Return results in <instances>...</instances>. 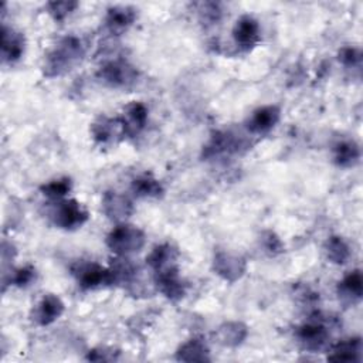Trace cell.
Listing matches in <instances>:
<instances>
[{
    "mask_svg": "<svg viewBox=\"0 0 363 363\" xmlns=\"http://www.w3.org/2000/svg\"><path fill=\"white\" fill-rule=\"evenodd\" d=\"M84 48L81 41L74 37L62 38L55 48L48 54L45 61V74L48 77H55L69 71L82 57Z\"/></svg>",
    "mask_w": 363,
    "mask_h": 363,
    "instance_id": "1",
    "label": "cell"
},
{
    "mask_svg": "<svg viewBox=\"0 0 363 363\" xmlns=\"http://www.w3.org/2000/svg\"><path fill=\"white\" fill-rule=\"evenodd\" d=\"M106 245L119 255L138 252L145 245V234L135 225L119 224L108 234Z\"/></svg>",
    "mask_w": 363,
    "mask_h": 363,
    "instance_id": "2",
    "label": "cell"
},
{
    "mask_svg": "<svg viewBox=\"0 0 363 363\" xmlns=\"http://www.w3.org/2000/svg\"><path fill=\"white\" fill-rule=\"evenodd\" d=\"M52 221L61 228H77L88 220V213L75 200H62L51 211Z\"/></svg>",
    "mask_w": 363,
    "mask_h": 363,
    "instance_id": "3",
    "label": "cell"
},
{
    "mask_svg": "<svg viewBox=\"0 0 363 363\" xmlns=\"http://www.w3.org/2000/svg\"><path fill=\"white\" fill-rule=\"evenodd\" d=\"M74 274L77 275L79 286L84 289H91V288H96L101 285L113 284L111 268H105L95 262L79 264L74 269Z\"/></svg>",
    "mask_w": 363,
    "mask_h": 363,
    "instance_id": "4",
    "label": "cell"
},
{
    "mask_svg": "<svg viewBox=\"0 0 363 363\" xmlns=\"http://www.w3.org/2000/svg\"><path fill=\"white\" fill-rule=\"evenodd\" d=\"M98 77L112 86H125L136 79V71L125 61H112L101 67Z\"/></svg>",
    "mask_w": 363,
    "mask_h": 363,
    "instance_id": "5",
    "label": "cell"
},
{
    "mask_svg": "<svg viewBox=\"0 0 363 363\" xmlns=\"http://www.w3.org/2000/svg\"><path fill=\"white\" fill-rule=\"evenodd\" d=\"M94 139L99 143H113L126 136V129L122 118L101 116L92 125Z\"/></svg>",
    "mask_w": 363,
    "mask_h": 363,
    "instance_id": "6",
    "label": "cell"
},
{
    "mask_svg": "<svg viewBox=\"0 0 363 363\" xmlns=\"http://www.w3.org/2000/svg\"><path fill=\"white\" fill-rule=\"evenodd\" d=\"M214 271L225 281H237L245 271V261L225 251H218L214 257Z\"/></svg>",
    "mask_w": 363,
    "mask_h": 363,
    "instance_id": "7",
    "label": "cell"
},
{
    "mask_svg": "<svg viewBox=\"0 0 363 363\" xmlns=\"http://www.w3.org/2000/svg\"><path fill=\"white\" fill-rule=\"evenodd\" d=\"M296 336L299 342L309 350H319L326 345L329 332L322 322L312 320L298 328Z\"/></svg>",
    "mask_w": 363,
    "mask_h": 363,
    "instance_id": "8",
    "label": "cell"
},
{
    "mask_svg": "<svg viewBox=\"0 0 363 363\" xmlns=\"http://www.w3.org/2000/svg\"><path fill=\"white\" fill-rule=\"evenodd\" d=\"M234 41L244 50L255 45L259 40V24L251 16H242L237 20L233 30Z\"/></svg>",
    "mask_w": 363,
    "mask_h": 363,
    "instance_id": "9",
    "label": "cell"
},
{
    "mask_svg": "<svg viewBox=\"0 0 363 363\" xmlns=\"http://www.w3.org/2000/svg\"><path fill=\"white\" fill-rule=\"evenodd\" d=\"M155 282L162 294L169 299H180L184 295V284L180 279L177 267L156 272Z\"/></svg>",
    "mask_w": 363,
    "mask_h": 363,
    "instance_id": "10",
    "label": "cell"
},
{
    "mask_svg": "<svg viewBox=\"0 0 363 363\" xmlns=\"http://www.w3.org/2000/svg\"><path fill=\"white\" fill-rule=\"evenodd\" d=\"M62 312H64L62 301L57 295L48 294V295H44V298L38 302L37 308L34 309V320L38 325L45 326L52 323L55 319H58Z\"/></svg>",
    "mask_w": 363,
    "mask_h": 363,
    "instance_id": "11",
    "label": "cell"
},
{
    "mask_svg": "<svg viewBox=\"0 0 363 363\" xmlns=\"http://www.w3.org/2000/svg\"><path fill=\"white\" fill-rule=\"evenodd\" d=\"M279 119V109L275 105L261 106L252 112L251 118L247 122V128L252 133H262L275 126Z\"/></svg>",
    "mask_w": 363,
    "mask_h": 363,
    "instance_id": "12",
    "label": "cell"
},
{
    "mask_svg": "<svg viewBox=\"0 0 363 363\" xmlns=\"http://www.w3.org/2000/svg\"><path fill=\"white\" fill-rule=\"evenodd\" d=\"M362 350H363V346H362L360 337H352L332 346V349L329 350L330 353L328 354V359L336 360V362H360Z\"/></svg>",
    "mask_w": 363,
    "mask_h": 363,
    "instance_id": "13",
    "label": "cell"
},
{
    "mask_svg": "<svg viewBox=\"0 0 363 363\" xmlns=\"http://www.w3.org/2000/svg\"><path fill=\"white\" fill-rule=\"evenodd\" d=\"M177 251L174 247H172L170 244H162L153 248V251L147 255L146 261L149 264V267L156 272L160 271H166L170 268L177 267L176 261H177Z\"/></svg>",
    "mask_w": 363,
    "mask_h": 363,
    "instance_id": "14",
    "label": "cell"
},
{
    "mask_svg": "<svg viewBox=\"0 0 363 363\" xmlns=\"http://www.w3.org/2000/svg\"><path fill=\"white\" fill-rule=\"evenodd\" d=\"M136 18V10L128 6L111 7L106 14V26L112 33H122L126 30Z\"/></svg>",
    "mask_w": 363,
    "mask_h": 363,
    "instance_id": "15",
    "label": "cell"
},
{
    "mask_svg": "<svg viewBox=\"0 0 363 363\" xmlns=\"http://www.w3.org/2000/svg\"><path fill=\"white\" fill-rule=\"evenodd\" d=\"M102 207H104L105 214L109 218H115V220L125 218L132 211V203L125 196H122L116 191H108L104 196Z\"/></svg>",
    "mask_w": 363,
    "mask_h": 363,
    "instance_id": "16",
    "label": "cell"
},
{
    "mask_svg": "<svg viewBox=\"0 0 363 363\" xmlns=\"http://www.w3.org/2000/svg\"><path fill=\"white\" fill-rule=\"evenodd\" d=\"M122 121L125 123L126 135L133 136L146 125V121H147L146 106L140 102H132L130 105L126 106L125 116L122 118Z\"/></svg>",
    "mask_w": 363,
    "mask_h": 363,
    "instance_id": "17",
    "label": "cell"
},
{
    "mask_svg": "<svg viewBox=\"0 0 363 363\" xmlns=\"http://www.w3.org/2000/svg\"><path fill=\"white\" fill-rule=\"evenodd\" d=\"M3 37V58L6 61H16L21 57L24 52V37L21 33H16L14 30H10L7 27H3L1 31Z\"/></svg>",
    "mask_w": 363,
    "mask_h": 363,
    "instance_id": "18",
    "label": "cell"
},
{
    "mask_svg": "<svg viewBox=\"0 0 363 363\" xmlns=\"http://www.w3.org/2000/svg\"><path fill=\"white\" fill-rule=\"evenodd\" d=\"M335 163L342 167H350L359 162L360 149L353 140H342L333 149Z\"/></svg>",
    "mask_w": 363,
    "mask_h": 363,
    "instance_id": "19",
    "label": "cell"
},
{
    "mask_svg": "<svg viewBox=\"0 0 363 363\" xmlns=\"http://www.w3.org/2000/svg\"><path fill=\"white\" fill-rule=\"evenodd\" d=\"M339 294L343 298H347L352 302H356L362 298L363 294V279L362 272L359 269H354L349 272L342 282L339 284Z\"/></svg>",
    "mask_w": 363,
    "mask_h": 363,
    "instance_id": "20",
    "label": "cell"
},
{
    "mask_svg": "<svg viewBox=\"0 0 363 363\" xmlns=\"http://www.w3.org/2000/svg\"><path fill=\"white\" fill-rule=\"evenodd\" d=\"M237 149V140L225 132H217L206 147V156H218L231 153Z\"/></svg>",
    "mask_w": 363,
    "mask_h": 363,
    "instance_id": "21",
    "label": "cell"
},
{
    "mask_svg": "<svg viewBox=\"0 0 363 363\" xmlns=\"http://www.w3.org/2000/svg\"><path fill=\"white\" fill-rule=\"evenodd\" d=\"M208 349L199 339L186 342L177 352V359L184 362H204L208 360Z\"/></svg>",
    "mask_w": 363,
    "mask_h": 363,
    "instance_id": "22",
    "label": "cell"
},
{
    "mask_svg": "<svg viewBox=\"0 0 363 363\" xmlns=\"http://www.w3.org/2000/svg\"><path fill=\"white\" fill-rule=\"evenodd\" d=\"M132 190L136 196H140V197H157L163 193V189L159 180H156L149 174L136 177L132 182Z\"/></svg>",
    "mask_w": 363,
    "mask_h": 363,
    "instance_id": "23",
    "label": "cell"
},
{
    "mask_svg": "<svg viewBox=\"0 0 363 363\" xmlns=\"http://www.w3.org/2000/svg\"><path fill=\"white\" fill-rule=\"evenodd\" d=\"M325 252L329 261L335 264H343L350 257V250L342 237H330L325 244Z\"/></svg>",
    "mask_w": 363,
    "mask_h": 363,
    "instance_id": "24",
    "label": "cell"
},
{
    "mask_svg": "<svg viewBox=\"0 0 363 363\" xmlns=\"http://www.w3.org/2000/svg\"><path fill=\"white\" fill-rule=\"evenodd\" d=\"M245 333H247L245 326H242L241 323H225L224 326L220 328L218 337L221 343L233 346V345H238L245 337Z\"/></svg>",
    "mask_w": 363,
    "mask_h": 363,
    "instance_id": "25",
    "label": "cell"
},
{
    "mask_svg": "<svg viewBox=\"0 0 363 363\" xmlns=\"http://www.w3.org/2000/svg\"><path fill=\"white\" fill-rule=\"evenodd\" d=\"M71 190V180L64 177V179H58V180H52L47 184H44L41 187V191L48 196V197H62L65 196L68 191Z\"/></svg>",
    "mask_w": 363,
    "mask_h": 363,
    "instance_id": "26",
    "label": "cell"
},
{
    "mask_svg": "<svg viewBox=\"0 0 363 363\" xmlns=\"http://www.w3.org/2000/svg\"><path fill=\"white\" fill-rule=\"evenodd\" d=\"M77 6L78 3L75 1H51L48 3V10L55 20H64Z\"/></svg>",
    "mask_w": 363,
    "mask_h": 363,
    "instance_id": "27",
    "label": "cell"
},
{
    "mask_svg": "<svg viewBox=\"0 0 363 363\" xmlns=\"http://www.w3.org/2000/svg\"><path fill=\"white\" fill-rule=\"evenodd\" d=\"M339 61L346 67H359L362 61V54L354 47H345L339 51Z\"/></svg>",
    "mask_w": 363,
    "mask_h": 363,
    "instance_id": "28",
    "label": "cell"
},
{
    "mask_svg": "<svg viewBox=\"0 0 363 363\" xmlns=\"http://www.w3.org/2000/svg\"><path fill=\"white\" fill-rule=\"evenodd\" d=\"M35 275V271L33 267H24V268H20L14 272L13 278H11V282L14 285H18V286H24L27 284H30L33 281Z\"/></svg>",
    "mask_w": 363,
    "mask_h": 363,
    "instance_id": "29",
    "label": "cell"
},
{
    "mask_svg": "<svg viewBox=\"0 0 363 363\" xmlns=\"http://www.w3.org/2000/svg\"><path fill=\"white\" fill-rule=\"evenodd\" d=\"M264 241V247L267 251H269L271 254H278L282 251V242L281 240L271 231H267L262 237Z\"/></svg>",
    "mask_w": 363,
    "mask_h": 363,
    "instance_id": "30",
    "label": "cell"
}]
</instances>
